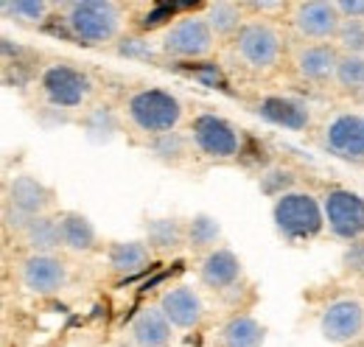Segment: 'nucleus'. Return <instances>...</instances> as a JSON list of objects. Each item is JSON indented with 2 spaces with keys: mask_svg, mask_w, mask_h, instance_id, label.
<instances>
[{
  "mask_svg": "<svg viewBox=\"0 0 364 347\" xmlns=\"http://www.w3.org/2000/svg\"><path fill=\"white\" fill-rule=\"evenodd\" d=\"M345 266H348L350 272H364V238L353 241V244L348 247V252H345Z\"/></svg>",
  "mask_w": 364,
  "mask_h": 347,
  "instance_id": "c756f323",
  "label": "nucleus"
},
{
  "mask_svg": "<svg viewBox=\"0 0 364 347\" xmlns=\"http://www.w3.org/2000/svg\"><path fill=\"white\" fill-rule=\"evenodd\" d=\"M65 23L70 34L82 43H109L121 31V6L112 0H76V3H68Z\"/></svg>",
  "mask_w": 364,
  "mask_h": 347,
  "instance_id": "f03ea898",
  "label": "nucleus"
},
{
  "mask_svg": "<svg viewBox=\"0 0 364 347\" xmlns=\"http://www.w3.org/2000/svg\"><path fill=\"white\" fill-rule=\"evenodd\" d=\"M43 95L48 98V104L59 107V110H76L82 107L92 92L90 76L79 68H70V65H50L43 70Z\"/></svg>",
  "mask_w": 364,
  "mask_h": 347,
  "instance_id": "0eeeda50",
  "label": "nucleus"
},
{
  "mask_svg": "<svg viewBox=\"0 0 364 347\" xmlns=\"http://www.w3.org/2000/svg\"><path fill=\"white\" fill-rule=\"evenodd\" d=\"M0 9L23 23H43L48 14V3L43 0H14V3H0Z\"/></svg>",
  "mask_w": 364,
  "mask_h": 347,
  "instance_id": "cd10ccee",
  "label": "nucleus"
},
{
  "mask_svg": "<svg viewBox=\"0 0 364 347\" xmlns=\"http://www.w3.org/2000/svg\"><path fill=\"white\" fill-rule=\"evenodd\" d=\"M336 9L342 20H364V0H339Z\"/></svg>",
  "mask_w": 364,
  "mask_h": 347,
  "instance_id": "7c9ffc66",
  "label": "nucleus"
},
{
  "mask_svg": "<svg viewBox=\"0 0 364 347\" xmlns=\"http://www.w3.org/2000/svg\"><path fill=\"white\" fill-rule=\"evenodd\" d=\"M264 339L267 328L247 314L230 316L222 328V347H264Z\"/></svg>",
  "mask_w": 364,
  "mask_h": 347,
  "instance_id": "6ab92c4d",
  "label": "nucleus"
},
{
  "mask_svg": "<svg viewBox=\"0 0 364 347\" xmlns=\"http://www.w3.org/2000/svg\"><path fill=\"white\" fill-rule=\"evenodd\" d=\"M322 213L328 230L342 241H359L364 235V199L348 188H331L322 196Z\"/></svg>",
  "mask_w": 364,
  "mask_h": 347,
  "instance_id": "20e7f679",
  "label": "nucleus"
},
{
  "mask_svg": "<svg viewBox=\"0 0 364 347\" xmlns=\"http://www.w3.org/2000/svg\"><path fill=\"white\" fill-rule=\"evenodd\" d=\"M339 59H342V53L331 43H314L297 50L294 65H297V73H300L306 82H317L319 85V82L336 79Z\"/></svg>",
  "mask_w": 364,
  "mask_h": 347,
  "instance_id": "2eb2a0df",
  "label": "nucleus"
},
{
  "mask_svg": "<svg viewBox=\"0 0 364 347\" xmlns=\"http://www.w3.org/2000/svg\"><path fill=\"white\" fill-rule=\"evenodd\" d=\"M48 205H50V191L46 185L31 176V174H17L11 182H9V191H6V208L20 213L23 218H37L46 216Z\"/></svg>",
  "mask_w": 364,
  "mask_h": 347,
  "instance_id": "f8f14e48",
  "label": "nucleus"
},
{
  "mask_svg": "<svg viewBox=\"0 0 364 347\" xmlns=\"http://www.w3.org/2000/svg\"><path fill=\"white\" fill-rule=\"evenodd\" d=\"M151 263V252L140 241H118L109 247V266L118 274H137Z\"/></svg>",
  "mask_w": 364,
  "mask_h": 347,
  "instance_id": "aec40b11",
  "label": "nucleus"
},
{
  "mask_svg": "<svg viewBox=\"0 0 364 347\" xmlns=\"http://www.w3.org/2000/svg\"><path fill=\"white\" fill-rule=\"evenodd\" d=\"M146 233H149V244L151 247H177L185 238V230H182L177 221H168V218H157V221H149L146 224Z\"/></svg>",
  "mask_w": 364,
  "mask_h": 347,
  "instance_id": "393cba45",
  "label": "nucleus"
},
{
  "mask_svg": "<svg viewBox=\"0 0 364 347\" xmlns=\"http://www.w3.org/2000/svg\"><path fill=\"white\" fill-rule=\"evenodd\" d=\"M166 319L174 325V328H196L205 316V305H202V297L191 289V286H174L168 289L163 297H160V305H157Z\"/></svg>",
  "mask_w": 364,
  "mask_h": 347,
  "instance_id": "4468645a",
  "label": "nucleus"
},
{
  "mask_svg": "<svg viewBox=\"0 0 364 347\" xmlns=\"http://www.w3.org/2000/svg\"><path fill=\"white\" fill-rule=\"evenodd\" d=\"M205 20L216 37H232V40L244 26L241 23V6H235V3H210Z\"/></svg>",
  "mask_w": 364,
  "mask_h": 347,
  "instance_id": "5701e85b",
  "label": "nucleus"
},
{
  "mask_svg": "<svg viewBox=\"0 0 364 347\" xmlns=\"http://www.w3.org/2000/svg\"><path fill=\"white\" fill-rule=\"evenodd\" d=\"M294 28L306 37V40H331L339 34L342 28V14L336 9V3L328 0H306L294 6Z\"/></svg>",
  "mask_w": 364,
  "mask_h": 347,
  "instance_id": "9d476101",
  "label": "nucleus"
},
{
  "mask_svg": "<svg viewBox=\"0 0 364 347\" xmlns=\"http://www.w3.org/2000/svg\"><path fill=\"white\" fill-rule=\"evenodd\" d=\"M235 53L241 56V62L252 70H269L277 65L280 59V34L274 31L269 23H261V20H252V23H244L241 31L235 34Z\"/></svg>",
  "mask_w": 364,
  "mask_h": 347,
  "instance_id": "39448f33",
  "label": "nucleus"
},
{
  "mask_svg": "<svg viewBox=\"0 0 364 347\" xmlns=\"http://www.w3.org/2000/svg\"><path fill=\"white\" fill-rule=\"evenodd\" d=\"M258 112L261 118H267L274 127H283V129L300 132L311 124V112H309V104L306 101H297V98H289V95H267L261 98L258 104Z\"/></svg>",
  "mask_w": 364,
  "mask_h": 347,
  "instance_id": "dca6fc26",
  "label": "nucleus"
},
{
  "mask_svg": "<svg viewBox=\"0 0 364 347\" xmlns=\"http://www.w3.org/2000/svg\"><path fill=\"white\" fill-rule=\"evenodd\" d=\"M199 277L208 289H216V292L230 289L241 277V260L230 250H213V252H208V258L202 260Z\"/></svg>",
  "mask_w": 364,
  "mask_h": 347,
  "instance_id": "f3484780",
  "label": "nucleus"
},
{
  "mask_svg": "<svg viewBox=\"0 0 364 347\" xmlns=\"http://www.w3.org/2000/svg\"><path fill=\"white\" fill-rule=\"evenodd\" d=\"M336 85L345 92H364V56L342 53L336 68Z\"/></svg>",
  "mask_w": 364,
  "mask_h": 347,
  "instance_id": "b1692460",
  "label": "nucleus"
},
{
  "mask_svg": "<svg viewBox=\"0 0 364 347\" xmlns=\"http://www.w3.org/2000/svg\"><path fill=\"white\" fill-rule=\"evenodd\" d=\"M336 43L350 56H364V20H345L336 34Z\"/></svg>",
  "mask_w": 364,
  "mask_h": 347,
  "instance_id": "bb28decb",
  "label": "nucleus"
},
{
  "mask_svg": "<svg viewBox=\"0 0 364 347\" xmlns=\"http://www.w3.org/2000/svg\"><path fill=\"white\" fill-rule=\"evenodd\" d=\"M191 143L213 160H232L241 151V134L222 115L202 112L191 124Z\"/></svg>",
  "mask_w": 364,
  "mask_h": 347,
  "instance_id": "423d86ee",
  "label": "nucleus"
},
{
  "mask_svg": "<svg viewBox=\"0 0 364 347\" xmlns=\"http://www.w3.org/2000/svg\"><path fill=\"white\" fill-rule=\"evenodd\" d=\"M325 143L333 154L345 160H364V115L356 112L336 115L325 129Z\"/></svg>",
  "mask_w": 364,
  "mask_h": 347,
  "instance_id": "ddd939ff",
  "label": "nucleus"
},
{
  "mask_svg": "<svg viewBox=\"0 0 364 347\" xmlns=\"http://www.w3.org/2000/svg\"><path fill=\"white\" fill-rule=\"evenodd\" d=\"M171 328L160 308H143L132 319V339L137 347H166L171 342Z\"/></svg>",
  "mask_w": 364,
  "mask_h": 347,
  "instance_id": "a211bd4d",
  "label": "nucleus"
},
{
  "mask_svg": "<svg viewBox=\"0 0 364 347\" xmlns=\"http://www.w3.org/2000/svg\"><path fill=\"white\" fill-rule=\"evenodd\" d=\"M20 280L31 294H56L68 283V263L53 255H28L20 266Z\"/></svg>",
  "mask_w": 364,
  "mask_h": 347,
  "instance_id": "9b49d317",
  "label": "nucleus"
},
{
  "mask_svg": "<svg viewBox=\"0 0 364 347\" xmlns=\"http://www.w3.org/2000/svg\"><path fill=\"white\" fill-rule=\"evenodd\" d=\"M216 45V34L210 31L205 17H180L163 34V53L174 59H205Z\"/></svg>",
  "mask_w": 364,
  "mask_h": 347,
  "instance_id": "6e6552de",
  "label": "nucleus"
},
{
  "mask_svg": "<svg viewBox=\"0 0 364 347\" xmlns=\"http://www.w3.org/2000/svg\"><path fill=\"white\" fill-rule=\"evenodd\" d=\"M274 227L286 238H314L325 227V213L317 196L306 191H286L277 196L272 208Z\"/></svg>",
  "mask_w": 364,
  "mask_h": 347,
  "instance_id": "7ed1b4c3",
  "label": "nucleus"
},
{
  "mask_svg": "<svg viewBox=\"0 0 364 347\" xmlns=\"http://www.w3.org/2000/svg\"><path fill=\"white\" fill-rule=\"evenodd\" d=\"M59 233H62V247H68L73 252H90L95 247V230L82 213L59 216Z\"/></svg>",
  "mask_w": 364,
  "mask_h": 347,
  "instance_id": "4be33fe9",
  "label": "nucleus"
},
{
  "mask_svg": "<svg viewBox=\"0 0 364 347\" xmlns=\"http://www.w3.org/2000/svg\"><path fill=\"white\" fill-rule=\"evenodd\" d=\"M216 238H219V224H216V218L196 216L188 224V244H191V247L202 250V247L216 244Z\"/></svg>",
  "mask_w": 364,
  "mask_h": 347,
  "instance_id": "a878e982",
  "label": "nucleus"
},
{
  "mask_svg": "<svg viewBox=\"0 0 364 347\" xmlns=\"http://www.w3.org/2000/svg\"><path fill=\"white\" fill-rule=\"evenodd\" d=\"M151 149H154L157 157H163V160H180L182 154H185V137H180L177 132H171V134H160V137L154 140Z\"/></svg>",
  "mask_w": 364,
  "mask_h": 347,
  "instance_id": "c85d7f7f",
  "label": "nucleus"
},
{
  "mask_svg": "<svg viewBox=\"0 0 364 347\" xmlns=\"http://www.w3.org/2000/svg\"><path fill=\"white\" fill-rule=\"evenodd\" d=\"M23 238L26 244L40 252V255H50L56 247H62V233H59V218L50 216H37L31 218L23 230Z\"/></svg>",
  "mask_w": 364,
  "mask_h": 347,
  "instance_id": "412c9836",
  "label": "nucleus"
},
{
  "mask_svg": "<svg viewBox=\"0 0 364 347\" xmlns=\"http://www.w3.org/2000/svg\"><path fill=\"white\" fill-rule=\"evenodd\" d=\"M319 331L333 345L353 342L364 331V305L353 297H342V300L328 303L322 311V319H319Z\"/></svg>",
  "mask_w": 364,
  "mask_h": 347,
  "instance_id": "1a4fd4ad",
  "label": "nucleus"
},
{
  "mask_svg": "<svg viewBox=\"0 0 364 347\" xmlns=\"http://www.w3.org/2000/svg\"><path fill=\"white\" fill-rule=\"evenodd\" d=\"M182 101L168 92V90H160V87H143L129 95L127 101V115L129 121L135 124L140 132L146 134H171V132L180 127L182 121Z\"/></svg>",
  "mask_w": 364,
  "mask_h": 347,
  "instance_id": "f257e3e1",
  "label": "nucleus"
}]
</instances>
